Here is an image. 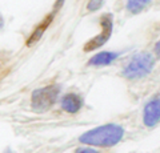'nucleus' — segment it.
I'll return each mask as SVG.
<instances>
[{
	"label": "nucleus",
	"mask_w": 160,
	"mask_h": 153,
	"mask_svg": "<svg viewBox=\"0 0 160 153\" xmlns=\"http://www.w3.org/2000/svg\"><path fill=\"white\" fill-rule=\"evenodd\" d=\"M124 137V129L116 124H106L89 129L80 136L79 141L95 146H113Z\"/></svg>",
	"instance_id": "obj_1"
},
{
	"label": "nucleus",
	"mask_w": 160,
	"mask_h": 153,
	"mask_svg": "<svg viewBox=\"0 0 160 153\" xmlns=\"http://www.w3.org/2000/svg\"><path fill=\"white\" fill-rule=\"evenodd\" d=\"M153 57L149 53H138L127 63L123 69V76L129 80L146 77L153 68Z\"/></svg>",
	"instance_id": "obj_2"
},
{
	"label": "nucleus",
	"mask_w": 160,
	"mask_h": 153,
	"mask_svg": "<svg viewBox=\"0 0 160 153\" xmlns=\"http://www.w3.org/2000/svg\"><path fill=\"white\" fill-rule=\"evenodd\" d=\"M60 88L58 85H48L33 91L31 96V108L35 112H47L56 103Z\"/></svg>",
	"instance_id": "obj_3"
},
{
	"label": "nucleus",
	"mask_w": 160,
	"mask_h": 153,
	"mask_svg": "<svg viewBox=\"0 0 160 153\" xmlns=\"http://www.w3.org/2000/svg\"><path fill=\"white\" fill-rule=\"evenodd\" d=\"M100 28H102V31L84 44V52L95 51V49L100 48L108 41V39L111 37V33H112V28H113V16L111 13H104L100 17Z\"/></svg>",
	"instance_id": "obj_4"
},
{
	"label": "nucleus",
	"mask_w": 160,
	"mask_h": 153,
	"mask_svg": "<svg viewBox=\"0 0 160 153\" xmlns=\"http://www.w3.org/2000/svg\"><path fill=\"white\" fill-rule=\"evenodd\" d=\"M63 3H64V0H58L56 2V4H55V7L52 8V11L49 12L46 17L43 19L42 22H40L38 26H36V28L32 31V33L29 35V37H28V40H27V45H32L33 43H36L38 40H40V37H42L43 35H44V32L47 31V28L51 26V23L53 22V19H55V16H56V12L60 9V7L63 6Z\"/></svg>",
	"instance_id": "obj_5"
},
{
	"label": "nucleus",
	"mask_w": 160,
	"mask_h": 153,
	"mask_svg": "<svg viewBox=\"0 0 160 153\" xmlns=\"http://www.w3.org/2000/svg\"><path fill=\"white\" fill-rule=\"evenodd\" d=\"M143 122L144 125L149 128L158 125L160 122V95L153 96L144 107Z\"/></svg>",
	"instance_id": "obj_6"
},
{
	"label": "nucleus",
	"mask_w": 160,
	"mask_h": 153,
	"mask_svg": "<svg viewBox=\"0 0 160 153\" xmlns=\"http://www.w3.org/2000/svg\"><path fill=\"white\" fill-rule=\"evenodd\" d=\"M83 107V98L76 93H67L62 98V108L63 111L68 113H78Z\"/></svg>",
	"instance_id": "obj_7"
},
{
	"label": "nucleus",
	"mask_w": 160,
	"mask_h": 153,
	"mask_svg": "<svg viewBox=\"0 0 160 153\" xmlns=\"http://www.w3.org/2000/svg\"><path fill=\"white\" fill-rule=\"evenodd\" d=\"M119 53L116 52H99L95 56H92L88 61V65L92 67H104V65H109L112 61H115L118 59Z\"/></svg>",
	"instance_id": "obj_8"
},
{
	"label": "nucleus",
	"mask_w": 160,
	"mask_h": 153,
	"mask_svg": "<svg viewBox=\"0 0 160 153\" xmlns=\"http://www.w3.org/2000/svg\"><path fill=\"white\" fill-rule=\"evenodd\" d=\"M152 0H127V9L129 13L136 15L142 12Z\"/></svg>",
	"instance_id": "obj_9"
},
{
	"label": "nucleus",
	"mask_w": 160,
	"mask_h": 153,
	"mask_svg": "<svg viewBox=\"0 0 160 153\" xmlns=\"http://www.w3.org/2000/svg\"><path fill=\"white\" fill-rule=\"evenodd\" d=\"M104 0H89V3H88V11H98V9L102 7V4H103Z\"/></svg>",
	"instance_id": "obj_10"
},
{
	"label": "nucleus",
	"mask_w": 160,
	"mask_h": 153,
	"mask_svg": "<svg viewBox=\"0 0 160 153\" xmlns=\"http://www.w3.org/2000/svg\"><path fill=\"white\" fill-rule=\"evenodd\" d=\"M75 153H99V152L95 149H91V148H80Z\"/></svg>",
	"instance_id": "obj_11"
},
{
	"label": "nucleus",
	"mask_w": 160,
	"mask_h": 153,
	"mask_svg": "<svg viewBox=\"0 0 160 153\" xmlns=\"http://www.w3.org/2000/svg\"><path fill=\"white\" fill-rule=\"evenodd\" d=\"M155 53H156L158 56H160V40L156 43V45H155Z\"/></svg>",
	"instance_id": "obj_12"
},
{
	"label": "nucleus",
	"mask_w": 160,
	"mask_h": 153,
	"mask_svg": "<svg viewBox=\"0 0 160 153\" xmlns=\"http://www.w3.org/2000/svg\"><path fill=\"white\" fill-rule=\"evenodd\" d=\"M3 27V17H2V15H0V28Z\"/></svg>",
	"instance_id": "obj_13"
},
{
	"label": "nucleus",
	"mask_w": 160,
	"mask_h": 153,
	"mask_svg": "<svg viewBox=\"0 0 160 153\" xmlns=\"http://www.w3.org/2000/svg\"><path fill=\"white\" fill-rule=\"evenodd\" d=\"M7 153H11V152H7Z\"/></svg>",
	"instance_id": "obj_14"
}]
</instances>
